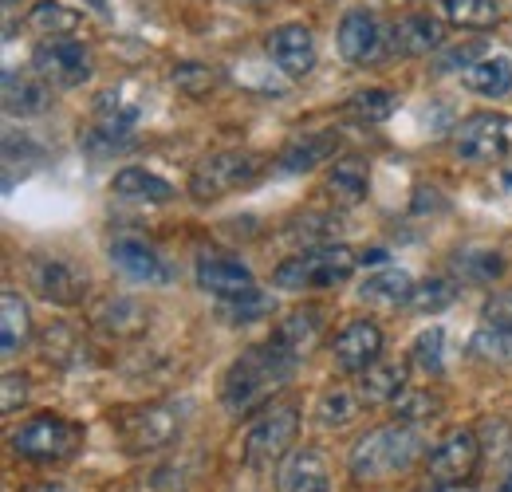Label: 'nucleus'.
I'll return each instance as SVG.
<instances>
[{
    "label": "nucleus",
    "mask_w": 512,
    "mask_h": 492,
    "mask_svg": "<svg viewBox=\"0 0 512 492\" xmlns=\"http://www.w3.org/2000/svg\"><path fill=\"white\" fill-rule=\"evenodd\" d=\"M296 363L300 359L292 351H284L276 339L272 343H260V347H249L233 367L225 370L221 406L229 414H249L256 406H264L280 386H288Z\"/></svg>",
    "instance_id": "nucleus-1"
},
{
    "label": "nucleus",
    "mask_w": 512,
    "mask_h": 492,
    "mask_svg": "<svg viewBox=\"0 0 512 492\" xmlns=\"http://www.w3.org/2000/svg\"><path fill=\"white\" fill-rule=\"evenodd\" d=\"M422 457V433L410 422H386V426H375L367 430L355 449H351V477L355 485H383V481H394L402 477L414 461Z\"/></svg>",
    "instance_id": "nucleus-2"
},
{
    "label": "nucleus",
    "mask_w": 512,
    "mask_h": 492,
    "mask_svg": "<svg viewBox=\"0 0 512 492\" xmlns=\"http://www.w3.org/2000/svg\"><path fill=\"white\" fill-rule=\"evenodd\" d=\"M355 268H359L355 248L320 245V248L300 252V256H288V260L272 272V280H276L280 288H288V292H300V288H335V284H343Z\"/></svg>",
    "instance_id": "nucleus-3"
},
{
    "label": "nucleus",
    "mask_w": 512,
    "mask_h": 492,
    "mask_svg": "<svg viewBox=\"0 0 512 492\" xmlns=\"http://www.w3.org/2000/svg\"><path fill=\"white\" fill-rule=\"evenodd\" d=\"M296 433H300V414L292 406H268L253 426H249V433H245V449H241L245 465L253 473L272 469L276 461H284L292 453Z\"/></svg>",
    "instance_id": "nucleus-4"
},
{
    "label": "nucleus",
    "mask_w": 512,
    "mask_h": 492,
    "mask_svg": "<svg viewBox=\"0 0 512 492\" xmlns=\"http://www.w3.org/2000/svg\"><path fill=\"white\" fill-rule=\"evenodd\" d=\"M12 449L24 457V461H40V465H52V461H67L79 453L83 445V426L56 418V414H44V418H32L24 422L20 430H12Z\"/></svg>",
    "instance_id": "nucleus-5"
},
{
    "label": "nucleus",
    "mask_w": 512,
    "mask_h": 492,
    "mask_svg": "<svg viewBox=\"0 0 512 492\" xmlns=\"http://www.w3.org/2000/svg\"><path fill=\"white\" fill-rule=\"evenodd\" d=\"M182 422H186L182 406L154 402V406H138V410L119 414L115 426H119V437H123V445H127L130 453H158V449L178 441Z\"/></svg>",
    "instance_id": "nucleus-6"
},
{
    "label": "nucleus",
    "mask_w": 512,
    "mask_h": 492,
    "mask_svg": "<svg viewBox=\"0 0 512 492\" xmlns=\"http://www.w3.org/2000/svg\"><path fill=\"white\" fill-rule=\"evenodd\" d=\"M260 174V158L256 154H209L193 166L190 174V197L193 201H217L241 185H249Z\"/></svg>",
    "instance_id": "nucleus-7"
},
{
    "label": "nucleus",
    "mask_w": 512,
    "mask_h": 492,
    "mask_svg": "<svg viewBox=\"0 0 512 492\" xmlns=\"http://www.w3.org/2000/svg\"><path fill=\"white\" fill-rule=\"evenodd\" d=\"M24 276L32 284V292L56 308H75L83 296H87V276L64 260V256H52V252H36L28 256L24 264Z\"/></svg>",
    "instance_id": "nucleus-8"
},
{
    "label": "nucleus",
    "mask_w": 512,
    "mask_h": 492,
    "mask_svg": "<svg viewBox=\"0 0 512 492\" xmlns=\"http://www.w3.org/2000/svg\"><path fill=\"white\" fill-rule=\"evenodd\" d=\"M32 71L52 87H79L91 79V52L71 36H48L32 52Z\"/></svg>",
    "instance_id": "nucleus-9"
},
{
    "label": "nucleus",
    "mask_w": 512,
    "mask_h": 492,
    "mask_svg": "<svg viewBox=\"0 0 512 492\" xmlns=\"http://www.w3.org/2000/svg\"><path fill=\"white\" fill-rule=\"evenodd\" d=\"M481 465V441L473 430H453L426 457V473L434 485H465Z\"/></svg>",
    "instance_id": "nucleus-10"
},
{
    "label": "nucleus",
    "mask_w": 512,
    "mask_h": 492,
    "mask_svg": "<svg viewBox=\"0 0 512 492\" xmlns=\"http://www.w3.org/2000/svg\"><path fill=\"white\" fill-rule=\"evenodd\" d=\"M453 150L465 162H493L509 150V130L501 115H469L453 134Z\"/></svg>",
    "instance_id": "nucleus-11"
},
{
    "label": "nucleus",
    "mask_w": 512,
    "mask_h": 492,
    "mask_svg": "<svg viewBox=\"0 0 512 492\" xmlns=\"http://www.w3.org/2000/svg\"><path fill=\"white\" fill-rule=\"evenodd\" d=\"M331 355H335L339 370H347V374L371 370L379 363V355H383V331H379V323H371V319L347 323V327L335 335Z\"/></svg>",
    "instance_id": "nucleus-12"
},
{
    "label": "nucleus",
    "mask_w": 512,
    "mask_h": 492,
    "mask_svg": "<svg viewBox=\"0 0 512 492\" xmlns=\"http://www.w3.org/2000/svg\"><path fill=\"white\" fill-rule=\"evenodd\" d=\"M268 56H272L276 71H284L288 79H300L316 63V40L304 24H284L268 36Z\"/></svg>",
    "instance_id": "nucleus-13"
},
{
    "label": "nucleus",
    "mask_w": 512,
    "mask_h": 492,
    "mask_svg": "<svg viewBox=\"0 0 512 492\" xmlns=\"http://www.w3.org/2000/svg\"><path fill=\"white\" fill-rule=\"evenodd\" d=\"M339 56L355 67H367L383 56V32H379V20L363 8L347 12L343 24H339Z\"/></svg>",
    "instance_id": "nucleus-14"
},
{
    "label": "nucleus",
    "mask_w": 512,
    "mask_h": 492,
    "mask_svg": "<svg viewBox=\"0 0 512 492\" xmlns=\"http://www.w3.org/2000/svg\"><path fill=\"white\" fill-rule=\"evenodd\" d=\"M276 492H331V477H327L323 453H316V449H292L280 461Z\"/></svg>",
    "instance_id": "nucleus-15"
},
{
    "label": "nucleus",
    "mask_w": 512,
    "mask_h": 492,
    "mask_svg": "<svg viewBox=\"0 0 512 492\" xmlns=\"http://www.w3.org/2000/svg\"><path fill=\"white\" fill-rule=\"evenodd\" d=\"M111 260L123 276L138 280V284H166L170 280V264L138 237H119L111 245Z\"/></svg>",
    "instance_id": "nucleus-16"
},
{
    "label": "nucleus",
    "mask_w": 512,
    "mask_h": 492,
    "mask_svg": "<svg viewBox=\"0 0 512 492\" xmlns=\"http://www.w3.org/2000/svg\"><path fill=\"white\" fill-rule=\"evenodd\" d=\"M197 284L221 300H233L241 292L256 288L253 272L241 264V260H229V256H201L197 260Z\"/></svg>",
    "instance_id": "nucleus-17"
},
{
    "label": "nucleus",
    "mask_w": 512,
    "mask_h": 492,
    "mask_svg": "<svg viewBox=\"0 0 512 492\" xmlns=\"http://www.w3.org/2000/svg\"><path fill=\"white\" fill-rule=\"evenodd\" d=\"M95 119H99L95 130L103 138H111L115 146H123L130 134H134L138 119H142V103L130 99L127 91H103L99 103H95Z\"/></svg>",
    "instance_id": "nucleus-18"
},
{
    "label": "nucleus",
    "mask_w": 512,
    "mask_h": 492,
    "mask_svg": "<svg viewBox=\"0 0 512 492\" xmlns=\"http://www.w3.org/2000/svg\"><path fill=\"white\" fill-rule=\"evenodd\" d=\"M52 103V83L32 71H4V111L8 115H40Z\"/></svg>",
    "instance_id": "nucleus-19"
},
{
    "label": "nucleus",
    "mask_w": 512,
    "mask_h": 492,
    "mask_svg": "<svg viewBox=\"0 0 512 492\" xmlns=\"http://www.w3.org/2000/svg\"><path fill=\"white\" fill-rule=\"evenodd\" d=\"M434 48H442V24L426 12L402 16L390 28V52H398V56H430Z\"/></svg>",
    "instance_id": "nucleus-20"
},
{
    "label": "nucleus",
    "mask_w": 512,
    "mask_h": 492,
    "mask_svg": "<svg viewBox=\"0 0 512 492\" xmlns=\"http://www.w3.org/2000/svg\"><path fill=\"white\" fill-rule=\"evenodd\" d=\"M323 331V308H300L292 315H284V323L276 327V343L284 351H292L296 359H304L312 351V343L320 339Z\"/></svg>",
    "instance_id": "nucleus-21"
},
{
    "label": "nucleus",
    "mask_w": 512,
    "mask_h": 492,
    "mask_svg": "<svg viewBox=\"0 0 512 492\" xmlns=\"http://www.w3.org/2000/svg\"><path fill=\"white\" fill-rule=\"evenodd\" d=\"M335 150H339V138H335L331 130H323V134H304V138H296V142L284 146L280 166L292 170V174H300V170H316L323 158H335Z\"/></svg>",
    "instance_id": "nucleus-22"
},
{
    "label": "nucleus",
    "mask_w": 512,
    "mask_h": 492,
    "mask_svg": "<svg viewBox=\"0 0 512 492\" xmlns=\"http://www.w3.org/2000/svg\"><path fill=\"white\" fill-rule=\"evenodd\" d=\"M95 323H99L103 331H111L115 339H134V335H142V331H146V323H150V311L142 308L138 300H127V296H119V300H107V304L99 308Z\"/></svg>",
    "instance_id": "nucleus-23"
},
{
    "label": "nucleus",
    "mask_w": 512,
    "mask_h": 492,
    "mask_svg": "<svg viewBox=\"0 0 512 492\" xmlns=\"http://www.w3.org/2000/svg\"><path fill=\"white\" fill-rule=\"evenodd\" d=\"M406 390V367L402 363H375L359 378V398L367 406H386Z\"/></svg>",
    "instance_id": "nucleus-24"
},
{
    "label": "nucleus",
    "mask_w": 512,
    "mask_h": 492,
    "mask_svg": "<svg viewBox=\"0 0 512 492\" xmlns=\"http://www.w3.org/2000/svg\"><path fill=\"white\" fill-rule=\"evenodd\" d=\"M111 189H115L119 197H130V201H154V205L174 201V185L166 182V178H158V174H150V170H142V166L119 170Z\"/></svg>",
    "instance_id": "nucleus-25"
},
{
    "label": "nucleus",
    "mask_w": 512,
    "mask_h": 492,
    "mask_svg": "<svg viewBox=\"0 0 512 492\" xmlns=\"http://www.w3.org/2000/svg\"><path fill=\"white\" fill-rule=\"evenodd\" d=\"M28 331H32V319H28L24 300L12 288H4V296H0V351L4 355L20 351L28 343Z\"/></svg>",
    "instance_id": "nucleus-26"
},
{
    "label": "nucleus",
    "mask_w": 512,
    "mask_h": 492,
    "mask_svg": "<svg viewBox=\"0 0 512 492\" xmlns=\"http://www.w3.org/2000/svg\"><path fill=\"white\" fill-rule=\"evenodd\" d=\"M79 20H83V16H79L75 8H67V4H56V0H36V4L28 8V20H24V24L48 40V36H67V32H75V28H79Z\"/></svg>",
    "instance_id": "nucleus-27"
},
{
    "label": "nucleus",
    "mask_w": 512,
    "mask_h": 492,
    "mask_svg": "<svg viewBox=\"0 0 512 492\" xmlns=\"http://www.w3.org/2000/svg\"><path fill=\"white\" fill-rule=\"evenodd\" d=\"M465 83L477 91V95H509L512 91V63L505 56H493V60H477L473 67H465Z\"/></svg>",
    "instance_id": "nucleus-28"
},
{
    "label": "nucleus",
    "mask_w": 512,
    "mask_h": 492,
    "mask_svg": "<svg viewBox=\"0 0 512 492\" xmlns=\"http://www.w3.org/2000/svg\"><path fill=\"white\" fill-rule=\"evenodd\" d=\"M410 292H414V280L402 268H383V272L367 276V284L359 288V296L371 304H406Z\"/></svg>",
    "instance_id": "nucleus-29"
},
{
    "label": "nucleus",
    "mask_w": 512,
    "mask_h": 492,
    "mask_svg": "<svg viewBox=\"0 0 512 492\" xmlns=\"http://www.w3.org/2000/svg\"><path fill=\"white\" fill-rule=\"evenodd\" d=\"M327 193H331V201H339V205H359V201H367V170H363L359 162H351V158L335 162V170L327 174Z\"/></svg>",
    "instance_id": "nucleus-30"
},
{
    "label": "nucleus",
    "mask_w": 512,
    "mask_h": 492,
    "mask_svg": "<svg viewBox=\"0 0 512 492\" xmlns=\"http://www.w3.org/2000/svg\"><path fill=\"white\" fill-rule=\"evenodd\" d=\"M449 24L461 28H493L501 20V4L497 0H442Z\"/></svg>",
    "instance_id": "nucleus-31"
},
{
    "label": "nucleus",
    "mask_w": 512,
    "mask_h": 492,
    "mask_svg": "<svg viewBox=\"0 0 512 492\" xmlns=\"http://www.w3.org/2000/svg\"><path fill=\"white\" fill-rule=\"evenodd\" d=\"M469 351L485 363H512V327H493L485 323L473 339H469Z\"/></svg>",
    "instance_id": "nucleus-32"
},
{
    "label": "nucleus",
    "mask_w": 512,
    "mask_h": 492,
    "mask_svg": "<svg viewBox=\"0 0 512 492\" xmlns=\"http://www.w3.org/2000/svg\"><path fill=\"white\" fill-rule=\"evenodd\" d=\"M174 87L182 91V95H193V99H205L217 83H221V71L217 67H209V63H178L174 67Z\"/></svg>",
    "instance_id": "nucleus-33"
},
{
    "label": "nucleus",
    "mask_w": 512,
    "mask_h": 492,
    "mask_svg": "<svg viewBox=\"0 0 512 492\" xmlns=\"http://www.w3.org/2000/svg\"><path fill=\"white\" fill-rule=\"evenodd\" d=\"M359 406H363V398H359L355 390L335 386V390H327L320 398V422L339 430V426H347L351 418H359Z\"/></svg>",
    "instance_id": "nucleus-34"
},
{
    "label": "nucleus",
    "mask_w": 512,
    "mask_h": 492,
    "mask_svg": "<svg viewBox=\"0 0 512 492\" xmlns=\"http://www.w3.org/2000/svg\"><path fill=\"white\" fill-rule=\"evenodd\" d=\"M272 308H276V300H272L268 292H260V288H249V292H241V296L225 300L221 315H225L229 323H253V319H264V315H272Z\"/></svg>",
    "instance_id": "nucleus-35"
},
{
    "label": "nucleus",
    "mask_w": 512,
    "mask_h": 492,
    "mask_svg": "<svg viewBox=\"0 0 512 492\" xmlns=\"http://www.w3.org/2000/svg\"><path fill=\"white\" fill-rule=\"evenodd\" d=\"M457 300V288L449 284V280H422V284H414V292H410V308L418 311V315H434V311L449 308Z\"/></svg>",
    "instance_id": "nucleus-36"
},
{
    "label": "nucleus",
    "mask_w": 512,
    "mask_h": 492,
    "mask_svg": "<svg viewBox=\"0 0 512 492\" xmlns=\"http://www.w3.org/2000/svg\"><path fill=\"white\" fill-rule=\"evenodd\" d=\"M394 418L398 422H422V418H434L438 414V406H442V398L438 394H430V390H402L394 402Z\"/></svg>",
    "instance_id": "nucleus-37"
},
{
    "label": "nucleus",
    "mask_w": 512,
    "mask_h": 492,
    "mask_svg": "<svg viewBox=\"0 0 512 492\" xmlns=\"http://www.w3.org/2000/svg\"><path fill=\"white\" fill-rule=\"evenodd\" d=\"M394 111V95L390 91H355L351 103H347V115H355L359 123H383Z\"/></svg>",
    "instance_id": "nucleus-38"
},
{
    "label": "nucleus",
    "mask_w": 512,
    "mask_h": 492,
    "mask_svg": "<svg viewBox=\"0 0 512 492\" xmlns=\"http://www.w3.org/2000/svg\"><path fill=\"white\" fill-rule=\"evenodd\" d=\"M442 355H446V335H442L438 327L422 331V335L414 339V347H410L414 367H422L426 374H442Z\"/></svg>",
    "instance_id": "nucleus-39"
},
{
    "label": "nucleus",
    "mask_w": 512,
    "mask_h": 492,
    "mask_svg": "<svg viewBox=\"0 0 512 492\" xmlns=\"http://www.w3.org/2000/svg\"><path fill=\"white\" fill-rule=\"evenodd\" d=\"M453 268H457L465 280H477V284L497 280V276L505 272V264H501L497 252H461V256L453 260Z\"/></svg>",
    "instance_id": "nucleus-40"
},
{
    "label": "nucleus",
    "mask_w": 512,
    "mask_h": 492,
    "mask_svg": "<svg viewBox=\"0 0 512 492\" xmlns=\"http://www.w3.org/2000/svg\"><path fill=\"white\" fill-rule=\"evenodd\" d=\"M4 398H0V414H16L20 406H24V398H28V382H24V374H16V370H8L4 378Z\"/></svg>",
    "instance_id": "nucleus-41"
},
{
    "label": "nucleus",
    "mask_w": 512,
    "mask_h": 492,
    "mask_svg": "<svg viewBox=\"0 0 512 492\" xmlns=\"http://www.w3.org/2000/svg\"><path fill=\"white\" fill-rule=\"evenodd\" d=\"M485 52V44L481 40H469V44H461V48H449V52H442V60H438V71H457V67H473V60Z\"/></svg>",
    "instance_id": "nucleus-42"
},
{
    "label": "nucleus",
    "mask_w": 512,
    "mask_h": 492,
    "mask_svg": "<svg viewBox=\"0 0 512 492\" xmlns=\"http://www.w3.org/2000/svg\"><path fill=\"white\" fill-rule=\"evenodd\" d=\"M485 323H493V327H512V292L489 300V308H485Z\"/></svg>",
    "instance_id": "nucleus-43"
},
{
    "label": "nucleus",
    "mask_w": 512,
    "mask_h": 492,
    "mask_svg": "<svg viewBox=\"0 0 512 492\" xmlns=\"http://www.w3.org/2000/svg\"><path fill=\"white\" fill-rule=\"evenodd\" d=\"M28 492H75V489H67V485H60V481H44V485H32Z\"/></svg>",
    "instance_id": "nucleus-44"
},
{
    "label": "nucleus",
    "mask_w": 512,
    "mask_h": 492,
    "mask_svg": "<svg viewBox=\"0 0 512 492\" xmlns=\"http://www.w3.org/2000/svg\"><path fill=\"white\" fill-rule=\"evenodd\" d=\"M383 260H386L383 248H371V252H363V256H359V264H383Z\"/></svg>",
    "instance_id": "nucleus-45"
},
{
    "label": "nucleus",
    "mask_w": 512,
    "mask_h": 492,
    "mask_svg": "<svg viewBox=\"0 0 512 492\" xmlns=\"http://www.w3.org/2000/svg\"><path fill=\"white\" fill-rule=\"evenodd\" d=\"M422 492H473L469 485H430V489H422Z\"/></svg>",
    "instance_id": "nucleus-46"
},
{
    "label": "nucleus",
    "mask_w": 512,
    "mask_h": 492,
    "mask_svg": "<svg viewBox=\"0 0 512 492\" xmlns=\"http://www.w3.org/2000/svg\"><path fill=\"white\" fill-rule=\"evenodd\" d=\"M87 4H91L95 12H107V8H111V0H87Z\"/></svg>",
    "instance_id": "nucleus-47"
},
{
    "label": "nucleus",
    "mask_w": 512,
    "mask_h": 492,
    "mask_svg": "<svg viewBox=\"0 0 512 492\" xmlns=\"http://www.w3.org/2000/svg\"><path fill=\"white\" fill-rule=\"evenodd\" d=\"M501 492H512V473L505 477V485H501Z\"/></svg>",
    "instance_id": "nucleus-48"
},
{
    "label": "nucleus",
    "mask_w": 512,
    "mask_h": 492,
    "mask_svg": "<svg viewBox=\"0 0 512 492\" xmlns=\"http://www.w3.org/2000/svg\"><path fill=\"white\" fill-rule=\"evenodd\" d=\"M4 4H8V8H12V4H20V0H4Z\"/></svg>",
    "instance_id": "nucleus-49"
},
{
    "label": "nucleus",
    "mask_w": 512,
    "mask_h": 492,
    "mask_svg": "<svg viewBox=\"0 0 512 492\" xmlns=\"http://www.w3.org/2000/svg\"><path fill=\"white\" fill-rule=\"evenodd\" d=\"M505 182H509V185H512V174H509V178H505Z\"/></svg>",
    "instance_id": "nucleus-50"
},
{
    "label": "nucleus",
    "mask_w": 512,
    "mask_h": 492,
    "mask_svg": "<svg viewBox=\"0 0 512 492\" xmlns=\"http://www.w3.org/2000/svg\"><path fill=\"white\" fill-rule=\"evenodd\" d=\"M253 4H260V0H253Z\"/></svg>",
    "instance_id": "nucleus-51"
}]
</instances>
